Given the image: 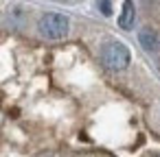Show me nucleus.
Instances as JSON below:
<instances>
[{"label":"nucleus","mask_w":160,"mask_h":157,"mask_svg":"<svg viewBox=\"0 0 160 157\" xmlns=\"http://www.w3.org/2000/svg\"><path fill=\"white\" fill-rule=\"evenodd\" d=\"M40 33L48 39H62L68 33V18L62 13H46L40 20Z\"/></svg>","instance_id":"f03ea898"},{"label":"nucleus","mask_w":160,"mask_h":157,"mask_svg":"<svg viewBox=\"0 0 160 157\" xmlns=\"http://www.w3.org/2000/svg\"><path fill=\"white\" fill-rule=\"evenodd\" d=\"M138 42H140L142 48H147V50H156V48H158V35H156V31H151V29H142V31L138 33Z\"/></svg>","instance_id":"7ed1b4c3"},{"label":"nucleus","mask_w":160,"mask_h":157,"mask_svg":"<svg viewBox=\"0 0 160 157\" xmlns=\"http://www.w3.org/2000/svg\"><path fill=\"white\" fill-rule=\"evenodd\" d=\"M132 24H134V5H132V0H125L121 18H118V26L121 29H129Z\"/></svg>","instance_id":"20e7f679"},{"label":"nucleus","mask_w":160,"mask_h":157,"mask_svg":"<svg viewBox=\"0 0 160 157\" xmlns=\"http://www.w3.org/2000/svg\"><path fill=\"white\" fill-rule=\"evenodd\" d=\"M101 59L110 70H123L129 63V50L125 44L121 42H110L108 46H103L101 50Z\"/></svg>","instance_id":"f257e3e1"}]
</instances>
